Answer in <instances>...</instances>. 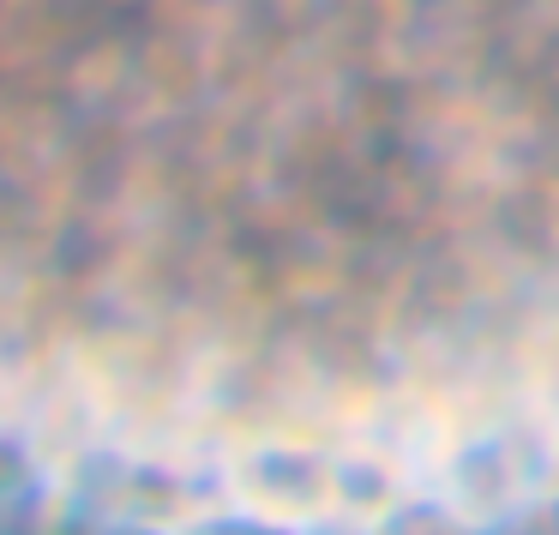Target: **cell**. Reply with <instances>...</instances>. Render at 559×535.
Listing matches in <instances>:
<instances>
[{
    "instance_id": "1",
    "label": "cell",
    "mask_w": 559,
    "mask_h": 535,
    "mask_svg": "<svg viewBox=\"0 0 559 535\" xmlns=\"http://www.w3.org/2000/svg\"><path fill=\"white\" fill-rule=\"evenodd\" d=\"M229 487L241 499V511L295 535H313L337 518H367V523L379 518L373 499L355 494V475L319 445H301V439H253V445H241L229 463Z\"/></svg>"
},
{
    "instance_id": "2",
    "label": "cell",
    "mask_w": 559,
    "mask_h": 535,
    "mask_svg": "<svg viewBox=\"0 0 559 535\" xmlns=\"http://www.w3.org/2000/svg\"><path fill=\"white\" fill-rule=\"evenodd\" d=\"M367 535H481V530L445 506H391L367 523Z\"/></svg>"
}]
</instances>
